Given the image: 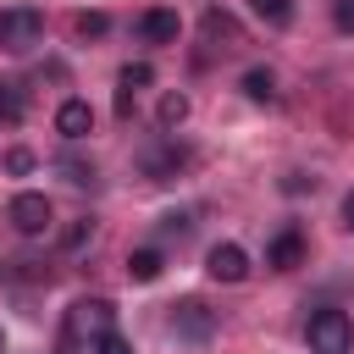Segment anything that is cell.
I'll use <instances>...</instances> for the list:
<instances>
[{
	"label": "cell",
	"mask_w": 354,
	"mask_h": 354,
	"mask_svg": "<svg viewBox=\"0 0 354 354\" xmlns=\"http://www.w3.org/2000/svg\"><path fill=\"white\" fill-rule=\"evenodd\" d=\"M266 22H288V11H293V0H249Z\"/></svg>",
	"instance_id": "cell-21"
},
{
	"label": "cell",
	"mask_w": 354,
	"mask_h": 354,
	"mask_svg": "<svg viewBox=\"0 0 354 354\" xmlns=\"http://www.w3.org/2000/svg\"><path fill=\"white\" fill-rule=\"evenodd\" d=\"M310 183H315V177H304V171H288V183H282V188H288V194H304Z\"/></svg>",
	"instance_id": "cell-24"
},
{
	"label": "cell",
	"mask_w": 354,
	"mask_h": 354,
	"mask_svg": "<svg viewBox=\"0 0 354 354\" xmlns=\"http://www.w3.org/2000/svg\"><path fill=\"white\" fill-rule=\"evenodd\" d=\"M199 33H205V44H210V50H238V44H243L238 17H232V11H221V6H210V11L199 17Z\"/></svg>",
	"instance_id": "cell-6"
},
{
	"label": "cell",
	"mask_w": 354,
	"mask_h": 354,
	"mask_svg": "<svg viewBox=\"0 0 354 354\" xmlns=\"http://www.w3.org/2000/svg\"><path fill=\"white\" fill-rule=\"evenodd\" d=\"M0 354H6V332H0Z\"/></svg>",
	"instance_id": "cell-26"
},
{
	"label": "cell",
	"mask_w": 354,
	"mask_h": 354,
	"mask_svg": "<svg viewBox=\"0 0 354 354\" xmlns=\"http://www.w3.org/2000/svg\"><path fill=\"white\" fill-rule=\"evenodd\" d=\"M205 271H210L216 282H243V277H249V254H243L238 243H216V249L205 254Z\"/></svg>",
	"instance_id": "cell-9"
},
{
	"label": "cell",
	"mask_w": 354,
	"mask_h": 354,
	"mask_svg": "<svg viewBox=\"0 0 354 354\" xmlns=\"http://www.w3.org/2000/svg\"><path fill=\"white\" fill-rule=\"evenodd\" d=\"M138 33H144L149 44H177V33H183V17H177L171 6H149V11L138 17Z\"/></svg>",
	"instance_id": "cell-10"
},
{
	"label": "cell",
	"mask_w": 354,
	"mask_h": 354,
	"mask_svg": "<svg viewBox=\"0 0 354 354\" xmlns=\"http://www.w3.org/2000/svg\"><path fill=\"white\" fill-rule=\"evenodd\" d=\"M61 243H66V254H77V249H88V243H94V221H88V216H83V221H72Z\"/></svg>",
	"instance_id": "cell-17"
},
{
	"label": "cell",
	"mask_w": 354,
	"mask_h": 354,
	"mask_svg": "<svg viewBox=\"0 0 354 354\" xmlns=\"http://www.w3.org/2000/svg\"><path fill=\"white\" fill-rule=\"evenodd\" d=\"M6 216H11V227H17L22 238H44V232L55 227V210H50V199H44V194H17Z\"/></svg>",
	"instance_id": "cell-4"
},
{
	"label": "cell",
	"mask_w": 354,
	"mask_h": 354,
	"mask_svg": "<svg viewBox=\"0 0 354 354\" xmlns=\"http://www.w3.org/2000/svg\"><path fill=\"white\" fill-rule=\"evenodd\" d=\"M149 83H155L149 61H127V66L116 72V116H133V100H138V88H149Z\"/></svg>",
	"instance_id": "cell-8"
},
{
	"label": "cell",
	"mask_w": 354,
	"mask_h": 354,
	"mask_svg": "<svg viewBox=\"0 0 354 354\" xmlns=\"http://www.w3.org/2000/svg\"><path fill=\"white\" fill-rule=\"evenodd\" d=\"M105 28H111V17H105V11H83V17H77V39H100Z\"/></svg>",
	"instance_id": "cell-19"
},
{
	"label": "cell",
	"mask_w": 354,
	"mask_h": 354,
	"mask_svg": "<svg viewBox=\"0 0 354 354\" xmlns=\"http://www.w3.org/2000/svg\"><path fill=\"white\" fill-rule=\"evenodd\" d=\"M304 337H310V354H348V348H354V321H348L343 310L326 304V310L310 315Z\"/></svg>",
	"instance_id": "cell-1"
},
{
	"label": "cell",
	"mask_w": 354,
	"mask_h": 354,
	"mask_svg": "<svg viewBox=\"0 0 354 354\" xmlns=\"http://www.w3.org/2000/svg\"><path fill=\"white\" fill-rule=\"evenodd\" d=\"M55 133H61L66 144L88 138V133H94V111H88V100H61V111H55Z\"/></svg>",
	"instance_id": "cell-11"
},
{
	"label": "cell",
	"mask_w": 354,
	"mask_h": 354,
	"mask_svg": "<svg viewBox=\"0 0 354 354\" xmlns=\"http://www.w3.org/2000/svg\"><path fill=\"white\" fill-rule=\"evenodd\" d=\"M160 266H166L160 249H133V254H127V277H133V282H155Z\"/></svg>",
	"instance_id": "cell-15"
},
{
	"label": "cell",
	"mask_w": 354,
	"mask_h": 354,
	"mask_svg": "<svg viewBox=\"0 0 354 354\" xmlns=\"http://www.w3.org/2000/svg\"><path fill=\"white\" fill-rule=\"evenodd\" d=\"M266 266H271V271H293V266H304V238H299V227H282V232L266 243Z\"/></svg>",
	"instance_id": "cell-12"
},
{
	"label": "cell",
	"mask_w": 354,
	"mask_h": 354,
	"mask_svg": "<svg viewBox=\"0 0 354 354\" xmlns=\"http://www.w3.org/2000/svg\"><path fill=\"white\" fill-rule=\"evenodd\" d=\"M94 354H133V343L111 326V332H100V337H94Z\"/></svg>",
	"instance_id": "cell-20"
},
{
	"label": "cell",
	"mask_w": 354,
	"mask_h": 354,
	"mask_svg": "<svg viewBox=\"0 0 354 354\" xmlns=\"http://www.w3.org/2000/svg\"><path fill=\"white\" fill-rule=\"evenodd\" d=\"M6 171L28 177V171H33V155H28V149H11V155H6Z\"/></svg>",
	"instance_id": "cell-23"
},
{
	"label": "cell",
	"mask_w": 354,
	"mask_h": 354,
	"mask_svg": "<svg viewBox=\"0 0 354 354\" xmlns=\"http://www.w3.org/2000/svg\"><path fill=\"white\" fill-rule=\"evenodd\" d=\"M22 111H28V100H22V88L17 83H0V122H22Z\"/></svg>",
	"instance_id": "cell-16"
},
{
	"label": "cell",
	"mask_w": 354,
	"mask_h": 354,
	"mask_svg": "<svg viewBox=\"0 0 354 354\" xmlns=\"http://www.w3.org/2000/svg\"><path fill=\"white\" fill-rule=\"evenodd\" d=\"M44 39V11H33V6H6L0 11V44L6 50H33Z\"/></svg>",
	"instance_id": "cell-3"
},
{
	"label": "cell",
	"mask_w": 354,
	"mask_h": 354,
	"mask_svg": "<svg viewBox=\"0 0 354 354\" xmlns=\"http://www.w3.org/2000/svg\"><path fill=\"white\" fill-rule=\"evenodd\" d=\"M243 94H249L254 105H271V100H277V72H271V66H249V72H243Z\"/></svg>",
	"instance_id": "cell-13"
},
{
	"label": "cell",
	"mask_w": 354,
	"mask_h": 354,
	"mask_svg": "<svg viewBox=\"0 0 354 354\" xmlns=\"http://www.w3.org/2000/svg\"><path fill=\"white\" fill-rule=\"evenodd\" d=\"M332 22H337L343 33H354V0H332Z\"/></svg>",
	"instance_id": "cell-22"
},
{
	"label": "cell",
	"mask_w": 354,
	"mask_h": 354,
	"mask_svg": "<svg viewBox=\"0 0 354 354\" xmlns=\"http://www.w3.org/2000/svg\"><path fill=\"white\" fill-rule=\"evenodd\" d=\"M55 166H61V171H66V183H77V188H83V183H94V166H88V160H77V155H61Z\"/></svg>",
	"instance_id": "cell-18"
},
{
	"label": "cell",
	"mask_w": 354,
	"mask_h": 354,
	"mask_svg": "<svg viewBox=\"0 0 354 354\" xmlns=\"http://www.w3.org/2000/svg\"><path fill=\"white\" fill-rule=\"evenodd\" d=\"M343 221H348V232H354V188H348V199H343Z\"/></svg>",
	"instance_id": "cell-25"
},
{
	"label": "cell",
	"mask_w": 354,
	"mask_h": 354,
	"mask_svg": "<svg viewBox=\"0 0 354 354\" xmlns=\"http://www.w3.org/2000/svg\"><path fill=\"white\" fill-rule=\"evenodd\" d=\"M188 160V149H177V138H160L155 149H144L138 155V166H144V177L149 183H166V177H177V166Z\"/></svg>",
	"instance_id": "cell-7"
},
{
	"label": "cell",
	"mask_w": 354,
	"mask_h": 354,
	"mask_svg": "<svg viewBox=\"0 0 354 354\" xmlns=\"http://www.w3.org/2000/svg\"><path fill=\"white\" fill-rule=\"evenodd\" d=\"M116 326V310H111V299H77L72 310H66V348L72 343H94L100 332H111Z\"/></svg>",
	"instance_id": "cell-2"
},
{
	"label": "cell",
	"mask_w": 354,
	"mask_h": 354,
	"mask_svg": "<svg viewBox=\"0 0 354 354\" xmlns=\"http://www.w3.org/2000/svg\"><path fill=\"white\" fill-rule=\"evenodd\" d=\"M155 122H160L166 133H177V127L188 122V94H183V88H171V94H160V111H155Z\"/></svg>",
	"instance_id": "cell-14"
},
{
	"label": "cell",
	"mask_w": 354,
	"mask_h": 354,
	"mask_svg": "<svg viewBox=\"0 0 354 354\" xmlns=\"http://www.w3.org/2000/svg\"><path fill=\"white\" fill-rule=\"evenodd\" d=\"M171 332L188 337V343H205V337L216 332V315H210L199 299H183V304H171Z\"/></svg>",
	"instance_id": "cell-5"
}]
</instances>
